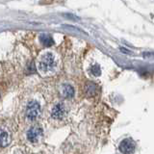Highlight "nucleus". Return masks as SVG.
Wrapping results in <instances>:
<instances>
[{
	"label": "nucleus",
	"instance_id": "obj_5",
	"mask_svg": "<svg viewBox=\"0 0 154 154\" xmlns=\"http://www.w3.org/2000/svg\"><path fill=\"white\" fill-rule=\"evenodd\" d=\"M66 115V107L63 103H57L51 110V117L55 119H63Z\"/></svg>",
	"mask_w": 154,
	"mask_h": 154
},
{
	"label": "nucleus",
	"instance_id": "obj_9",
	"mask_svg": "<svg viewBox=\"0 0 154 154\" xmlns=\"http://www.w3.org/2000/svg\"><path fill=\"white\" fill-rule=\"evenodd\" d=\"M96 86L94 84H88L86 86V93L89 95H94L96 94Z\"/></svg>",
	"mask_w": 154,
	"mask_h": 154
},
{
	"label": "nucleus",
	"instance_id": "obj_11",
	"mask_svg": "<svg viewBox=\"0 0 154 154\" xmlns=\"http://www.w3.org/2000/svg\"><path fill=\"white\" fill-rule=\"evenodd\" d=\"M64 16L66 17V18H70V19H73V20H76V19H79L78 17H74L73 14H65Z\"/></svg>",
	"mask_w": 154,
	"mask_h": 154
},
{
	"label": "nucleus",
	"instance_id": "obj_8",
	"mask_svg": "<svg viewBox=\"0 0 154 154\" xmlns=\"http://www.w3.org/2000/svg\"><path fill=\"white\" fill-rule=\"evenodd\" d=\"M40 41L45 46H51L53 43H54L53 38L49 35H47V34H42V35H41Z\"/></svg>",
	"mask_w": 154,
	"mask_h": 154
},
{
	"label": "nucleus",
	"instance_id": "obj_10",
	"mask_svg": "<svg viewBox=\"0 0 154 154\" xmlns=\"http://www.w3.org/2000/svg\"><path fill=\"white\" fill-rule=\"evenodd\" d=\"M91 73H93L94 75H95V76L100 75V73H101V71H100V67H99L97 65L94 66L93 67H91Z\"/></svg>",
	"mask_w": 154,
	"mask_h": 154
},
{
	"label": "nucleus",
	"instance_id": "obj_2",
	"mask_svg": "<svg viewBox=\"0 0 154 154\" xmlns=\"http://www.w3.org/2000/svg\"><path fill=\"white\" fill-rule=\"evenodd\" d=\"M41 114V106L37 101H30L26 107V118L33 122L40 117Z\"/></svg>",
	"mask_w": 154,
	"mask_h": 154
},
{
	"label": "nucleus",
	"instance_id": "obj_1",
	"mask_svg": "<svg viewBox=\"0 0 154 154\" xmlns=\"http://www.w3.org/2000/svg\"><path fill=\"white\" fill-rule=\"evenodd\" d=\"M38 69L42 72H48V71H52L55 69L56 66V59L54 55L52 53H45L41 60L38 61Z\"/></svg>",
	"mask_w": 154,
	"mask_h": 154
},
{
	"label": "nucleus",
	"instance_id": "obj_7",
	"mask_svg": "<svg viewBox=\"0 0 154 154\" xmlns=\"http://www.w3.org/2000/svg\"><path fill=\"white\" fill-rule=\"evenodd\" d=\"M9 135L5 130L0 129V147L6 146L9 143Z\"/></svg>",
	"mask_w": 154,
	"mask_h": 154
},
{
	"label": "nucleus",
	"instance_id": "obj_4",
	"mask_svg": "<svg viewBox=\"0 0 154 154\" xmlns=\"http://www.w3.org/2000/svg\"><path fill=\"white\" fill-rule=\"evenodd\" d=\"M42 135V129L40 126H33L28 130L27 139L31 143H37Z\"/></svg>",
	"mask_w": 154,
	"mask_h": 154
},
{
	"label": "nucleus",
	"instance_id": "obj_6",
	"mask_svg": "<svg viewBox=\"0 0 154 154\" xmlns=\"http://www.w3.org/2000/svg\"><path fill=\"white\" fill-rule=\"evenodd\" d=\"M61 94L66 98H71L74 95V89L70 85H63L61 87Z\"/></svg>",
	"mask_w": 154,
	"mask_h": 154
},
{
	"label": "nucleus",
	"instance_id": "obj_3",
	"mask_svg": "<svg viewBox=\"0 0 154 154\" xmlns=\"http://www.w3.org/2000/svg\"><path fill=\"white\" fill-rule=\"evenodd\" d=\"M119 148L122 154H132L135 150V143L131 139H125L119 143Z\"/></svg>",
	"mask_w": 154,
	"mask_h": 154
}]
</instances>
